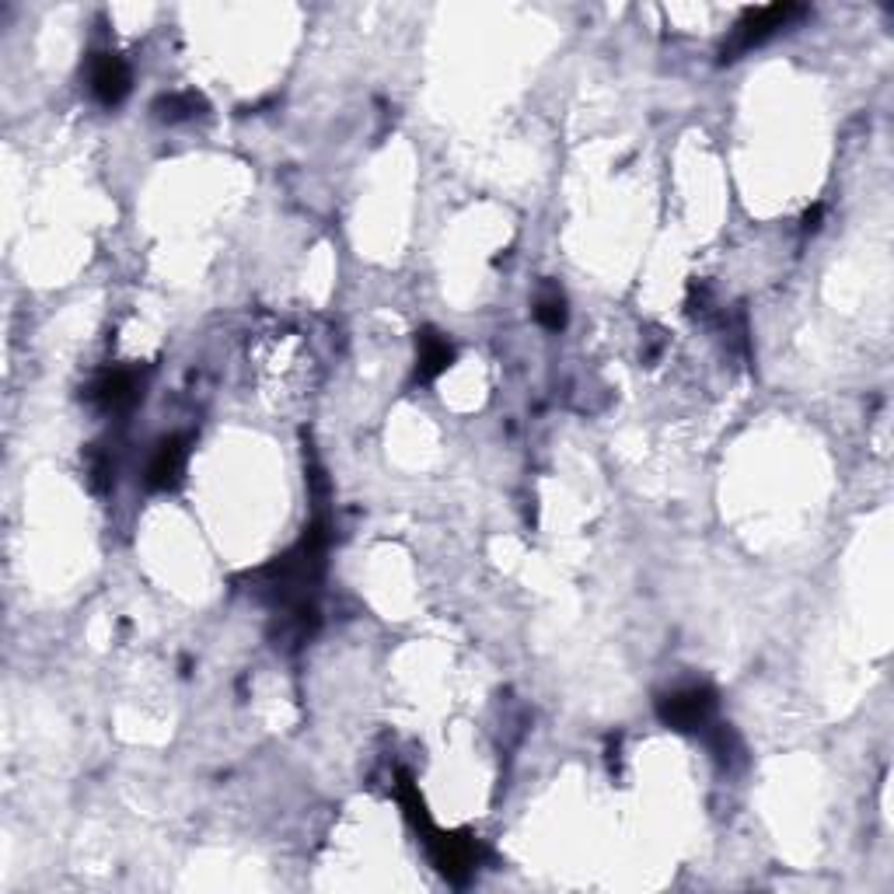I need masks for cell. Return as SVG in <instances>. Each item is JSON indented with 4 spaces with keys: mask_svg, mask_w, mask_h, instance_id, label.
I'll return each instance as SVG.
<instances>
[{
    "mask_svg": "<svg viewBox=\"0 0 894 894\" xmlns=\"http://www.w3.org/2000/svg\"><path fill=\"white\" fill-rule=\"evenodd\" d=\"M161 116L165 119H182V116H189V112H196L200 109V98L196 95H172V98H165V102H161Z\"/></svg>",
    "mask_w": 894,
    "mask_h": 894,
    "instance_id": "7",
    "label": "cell"
},
{
    "mask_svg": "<svg viewBox=\"0 0 894 894\" xmlns=\"http://www.w3.org/2000/svg\"><path fill=\"white\" fill-rule=\"evenodd\" d=\"M182 461H186V447H182L179 441L161 444L158 454H154V461H151V468H147L151 486H172V482L179 479V472H182Z\"/></svg>",
    "mask_w": 894,
    "mask_h": 894,
    "instance_id": "4",
    "label": "cell"
},
{
    "mask_svg": "<svg viewBox=\"0 0 894 894\" xmlns=\"http://www.w3.org/2000/svg\"><path fill=\"white\" fill-rule=\"evenodd\" d=\"M713 706L716 699L709 688H681V692H671L668 699H661V716L674 730H695L713 716Z\"/></svg>",
    "mask_w": 894,
    "mask_h": 894,
    "instance_id": "1",
    "label": "cell"
},
{
    "mask_svg": "<svg viewBox=\"0 0 894 894\" xmlns=\"http://www.w3.org/2000/svg\"><path fill=\"white\" fill-rule=\"evenodd\" d=\"M447 364H451V346H447L441 336L427 332V336L420 339V374L423 378H434V374H441Z\"/></svg>",
    "mask_w": 894,
    "mask_h": 894,
    "instance_id": "5",
    "label": "cell"
},
{
    "mask_svg": "<svg viewBox=\"0 0 894 894\" xmlns=\"http://www.w3.org/2000/svg\"><path fill=\"white\" fill-rule=\"evenodd\" d=\"M793 14H800L797 7H762V11H755L748 21L741 25V32H737V42H734V53L737 49H751L758 46L762 39H769L772 32H779V28L786 25V21L793 18Z\"/></svg>",
    "mask_w": 894,
    "mask_h": 894,
    "instance_id": "2",
    "label": "cell"
},
{
    "mask_svg": "<svg viewBox=\"0 0 894 894\" xmlns=\"http://www.w3.org/2000/svg\"><path fill=\"white\" fill-rule=\"evenodd\" d=\"M91 91L102 98L105 105H116L119 98L130 91V70L119 56H102L95 60V70H91Z\"/></svg>",
    "mask_w": 894,
    "mask_h": 894,
    "instance_id": "3",
    "label": "cell"
},
{
    "mask_svg": "<svg viewBox=\"0 0 894 894\" xmlns=\"http://www.w3.org/2000/svg\"><path fill=\"white\" fill-rule=\"evenodd\" d=\"M535 318L545 325V329H552V332H556V329H563V322H566L563 297H559V294L542 297V301H538V308H535Z\"/></svg>",
    "mask_w": 894,
    "mask_h": 894,
    "instance_id": "6",
    "label": "cell"
}]
</instances>
